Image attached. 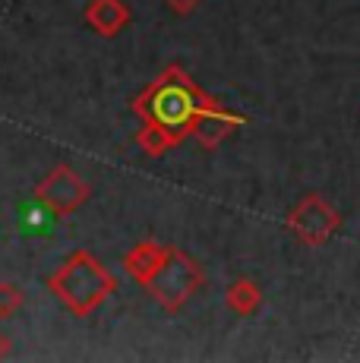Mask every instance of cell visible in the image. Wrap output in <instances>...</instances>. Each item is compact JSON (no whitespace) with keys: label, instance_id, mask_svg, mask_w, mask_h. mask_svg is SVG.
<instances>
[{"label":"cell","instance_id":"7a4b0ae2","mask_svg":"<svg viewBox=\"0 0 360 363\" xmlns=\"http://www.w3.org/2000/svg\"><path fill=\"white\" fill-rule=\"evenodd\" d=\"M45 225H47V215L41 212V208H35V206L23 208V228L26 231H41Z\"/></svg>","mask_w":360,"mask_h":363},{"label":"cell","instance_id":"6da1fadb","mask_svg":"<svg viewBox=\"0 0 360 363\" xmlns=\"http://www.w3.org/2000/svg\"><path fill=\"white\" fill-rule=\"evenodd\" d=\"M186 114H190V101L177 89H168V92H162L155 99V117L162 123H184Z\"/></svg>","mask_w":360,"mask_h":363}]
</instances>
